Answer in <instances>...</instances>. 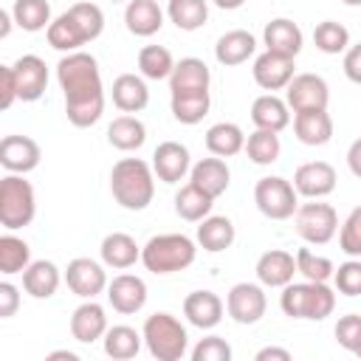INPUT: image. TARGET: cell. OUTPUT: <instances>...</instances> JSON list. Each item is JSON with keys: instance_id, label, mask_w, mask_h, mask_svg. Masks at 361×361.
Listing matches in <instances>:
<instances>
[{"instance_id": "17", "label": "cell", "mask_w": 361, "mask_h": 361, "mask_svg": "<svg viewBox=\"0 0 361 361\" xmlns=\"http://www.w3.org/2000/svg\"><path fill=\"white\" fill-rule=\"evenodd\" d=\"M223 299L214 290H192L183 299V316L197 330H214L223 322Z\"/></svg>"}, {"instance_id": "2", "label": "cell", "mask_w": 361, "mask_h": 361, "mask_svg": "<svg viewBox=\"0 0 361 361\" xmlns=\"http://www.w3.org/2000/svg\"><path fill=\"white\" fill-rule=\"evenodd\" d=\"M110 195L127 212H144L155 197L152 164L141 158H121L110 169Z\"/></svg>"}, {"instance_id": "40", "label": "cell", "mask_w": 361, "mask_h": 361, "mask_svg": "<svg viewBox=\"0 0 361 361\" xmlns=\"http://www.w3.org/2000/svg\"><path fill=\"white\" fill-rule=\"evenodd\" d=\"M166 17L180 31H197L209 20V3L206 0H169L166 3Z\"/></svg>"}, {"instance_id": "22", "label": "cell", "mask_w": 361, "mask_h": 361, "mask_svg": "<svg viewBox=\"0 0 361 361\" xmlns=\"http://www.w3.org/2000/svg\"><path fill=\"white\" fill-rule=\"evenodd\" d=\"M189 180L217 200L228 189V183H231V169H228V164L220 155H209V158H200L197 164H192Z\"/></svg>"}, {"instance_id": "23", "label": "cell", "mask_w": 361, "mask_h": 361, "mask_svg": "<svg viewBox=\"0 0 361 361\" xmlns=\"http://www.w3.org/2000/svg\"><path fill=\"white\" fill-rule=\"evenodd\" d=\"M99 254H102V262H104L107 268L127 271V268H133V265L141 259V245H138L135 237H130L127 231H110V234L102 240Z\"/></svg>"}, {"instance_id": "56", "label": "cell", "mask_w": 361, "mask_h": 361, "mask_svg": "<svg viewBox=\"0 0 361 361\" xmlns=\"http://www.w3.org/2000/svg\"><path fill=\"white\" fill-rule=\"evenodd\" d=\"M48 358L54 361V358H68V361H79V355L76 353H71V350H54V353H48Z\"/></svg>"}, {"instance_id": "6", "label": "cell", "mask_w": 361, "mask_h": 361, "mask_svg": "<svg viewBox=\"0 0 361 361\" xmlns=\"http://www.w3.org/2000/svg\"><path fill=\"white\" fill-rule=\"evenodd\" d=\"M37 214V195H34V186L17 175V172H8L3 180H0V226L6 231H17V228H25Z\"/></svg>"}, {"instance_id": "55", "label": "cell", "mask_w": 361, "mask_h": 361, "mask_svg": "<svg viewBox=\"0 0 361 361\" xmlns=\"http://www.w3.org/2000/svg\"><path fill=\"white\" fill-rule=\"evenodd\" d=\"M11 23H14L11 8H8V11H0V37H3V39H6V37H8V31H11Z\"/></svg>"}, {"instance_id": "31", "label": "cell", "mask_w": 361, "mask_h": 361, "mask_svg": "<svg viewBox=\"0 0 361 361\" xmlns=\"http://www.w3.org/2000/svg\"><path fill=\"white\" fill-rule=\"evenodd\" d=\"M234 237H237V228H234V223H231L228 217H223V214H209V217L200 220L195 240H197V245H200L203 251L220 254V251H226V248L234 245Z\"/></svg>"}, {"instance_id": "28", "label": "cell", "mask_w": 361, "mask_h": 361, "mask_svg": "<svg viewBox=\"0 0 361 361\" xmlns=\"http://www.w3.org/2000/svg\"><path fill=\"white\" fill-rule=\"evenodd\" d=\"M293 133L305 147H324L333 138V118L327 110L293 113Z\"/></svg>"}, {"instance_id": "12", "label": "cell", "mask_w": 361, "mask_h": 361, "mask_svg": "<svg viewBox=\"0 0 361 361\" xmlns=\"http://www.w3.org/2000/svg\"><path fill=\"white\" fill-rule=\"evenodd\" d=\"M336 169L333 164L327 161H307L302 166H296L293 172V186L299 192V197H307V200H322L327 197L333 189H336Z\"/></svg>"}, {"instance_id": "11", "label": "cell", "mask_w": 361, "mask_h": 361, "mask_svg": "<svg viewBox=\"0 0 361 361\" xmlns=\"http://www.w3.org/2000/svg\"><path fill=\"white\" fill-rule=\"evenodd\" d=\"M65 285L79 299H96L102 290H107V274L104 265L90 257H76L65 268Z\"/></svg>"}, {"instance_id": "47", "label": "cell", "mask_w": 361, "mask_h": 361, "mask_svg": "<svg viewBox=\"0 0 361 361\" xmlns=\"http://www.w3.org/2000/svg\"><path fill=\"white\" fill-rule=\"evenodd\" d=\"M338 248L347 254V257H361V206H355L341 228H338Z\"/></svg>"}, {"instance_id": "7", "label": "cell", "mask_w": 361, "mask_h": 361, "mask_svg": "<svg viewBox=\"0 0 361 361\" xmlns=\"http://www.w3.org/2000/svg\"><path fill=\"white\" fill-rule=\"evenodd\" d=\"M254 203L268 220H288L299 209V192L293 180L282 175H265L254 186Z\"/></svg>"}, {"instance_id": "45", "label": "cell", "mask_w": 361, "mask_h": 361, "mask_svg": "<svg viewBox=\"0 0 361 361\" xmlns=\"http://www.w3.org/2000/svg\"><path fill=\"white\" fill-rule=\"evenodd\" d=\"M296 271H299L305 279H310V282H327V279H333L336 265H333L330 257L313 254L310 248H299V251H296Z\"/></svg>"}, {"instance_id": "50", "label": "cell", "mask_w": 361, "mask_h": 361, "mask_svg": "<svg viewBox=\"0 0 361 361\" xmlns=\"http://www.w3.org/2000/svg\"><path fill=\"white\" fill-rule=\"evenodd\" d=\"M17 99H20V87H17L14 68H11V65H3V68H0V107L8 110Z\"/></svg>"}, {"instance_id": "21", "label": "cell", "mask_w": 361, "mask_h": 361, "mask_svg": "<svg viewBox=\"0 0 361 361\" xmlns=\"http://www.w3.org/2000/svg\"><path fill=\"white\" fill-rule=\"evenodd\" d=\"M11 68H14V76H17L20 99H23V102H37V99H42V93H45V87H48V65H45L37 54H23Z\"/></svg>"}, {"instance_id": "33", "label": "cell", "mask_w": 361, "mask_h": 361, "mask_svg": "<svg viewBox=\"0 0 361 361\" xmlns=\"http://www.w3.org/2000/svg\"><path fill=\"white\" fill-rule=\"evenodd\" d=\"M107 141H110V147H116V149H121V152H135V149H141L144 141H147V127H144V121L135 118L133 113H124V116H118V118L110 121V127H107Z\"/></svg>"}, {"instance_id": "4", "label": "cell", "mask_w": 361, "mask_h": 361, "mask_svg": "<svg viewBox=\"0 0 361 361\" xmlns=\"http://www.w3.org/2000/svg\"><path fill=\"white\" fill-rule=\"evenodd\" d=\"M279 307L290 319L322 322L336 310V290L327 282H288L279 293Z\"/></svg>"}, {"instance_id": "15", "label": "cell", "mask_w": 361, "mask_h": 361, "mask_svg": "<svg viewBox=\"0 0 361 361\" xmlns=\"http://www.w3.org/2000/svg\"><path fill=\"white\" fill-rule=\"evenodd\" d=\"M152 172L164 183H178L192 172L189 149L180 141H161L152 152Z\"/></svg>"}, {"instance_id": "36", "label": "cell", "mask_w": 361, "mask_h": 361, "mask_svg": "<svg viewBox=\"0 0 361 361\" xmlns=\"http://www.w3.org/2000/svg\"><path fill=\"white\" fill-rule=\"evenodd\" d=\"M169 107H172V116L175 121L180 124H200L212 107V96L209 90H197V93H172L169 99Z\"/></svg>"}, {"instance_id": "8", "label": "cell", "mask_w": 361, "mask_h": 361, "mask_svg": "<svg viewBox=\"0 0 361 361\" xmlns=\"http://www.w3.org/2000/svg\"><path fill=\"white\" fill-rule=\"evenodd\" d=\"M293 226L305 243L324 245L338 234V214L324 200H307V203H299L293 214Z\"/></svg>"}, {"instance_id": "37", "label": "cell", "mask_w": 361, "mask_h": 361, "mask_svg": "<svg viewBox=\"0 0 361 361\" xmlns=\"http://www.w3.org/2000/svg\"><path fill=\"white\" fill-rule=\"evenodd\" d=\"M11 14H14V25L28 31V34L45 31L51 25V20H54L48 0H14Z\"/></svg>"}, {"instance_id": "54", "label": "cell", "mask_w": 361, "mask_h": 361, "mask_svg": "<svg viewBox=\"0 0 361 361\" xmlns=\"http://www.w3.org/2000/svg\"><path fill=\"white\" fill-rule=\"evenodd\" d=\"M347 166H350V172L355 178H361V138H355L350 144V149H347Z\"/></svg>"}, {"instance_id": "58", "label": "cell", "mask_w": 361, "mask_h": 361, "mask_svg": "<svg viewBox=\"0 0 361 361\" xmlns=\"http://www.w3.org/2000/svg\"><path fill=\"white\" fill-rule=\"evenodd\" d=\"M353 355H358V358H361V336H358V344H355V350H353Z\"/></svg>"}, {"instance_id": "39", "label": "cell", "mask_w": 361, "mask_h": 361, "mask_svg": "<svg viewBox=\"0 0 361 361\" xmlns=\"http://www.w3.org/2000/svg\"><path fill=\"white\" fill-rule=\"evenodd\" d=\"M31 265V248L23 237L6 231L0 237V274L3 276H14V274H23L25 268Z\"/></svg>"}, {"instance_id": "9", "label": "cell", "mask_w": 361, "mask_h": 361, "mask_svg": "<svg viewBox=\"0 0 361 361\" xmlns=\"http://www.w3.org/2000/svg\"><path fill=\"white\" fill-rule=\"evenodd\" d=\"M268 310V296L257 282H237L226 293V313L237 324H257Z\"/></svg>"}, {"instance_id": "44", "label": "cell", "mask_w": 361, "mask_h": 361, "mask_svg": "<svg viewBox=\"0 0 361 361\" xmlns=\"http://www.w3.org/2000/svg\"><path fill=\"white\" fill-rule=\"evenodd\" d=\"M68 14H71L73 23L79 25L85 42H93V39L102 37V31H104V11H102L96 3H87V0L73 3V6L68 8Z\"/></svg>"}, {"instance_id": "26", "label": "cell", "mask_w": 361, "mask_h": 361, "mask_svg": "<svg viewBox=\"0 0 361 361\" xmlns=\"http://www.w3.org/2000/svg\"><path fill=\"white\" fill-rule=\"evenodd\" d=\"M251 121H254L257 130L282 133L290 124V107L276 93H262L251 102Z\"/></svg>"}, {"instance_id": "60", "label": "cell", "mask_w": 361, "mask_h": 361, "mask_svg": "<svg viewBox=\"0 0 361 361\" xmlns=\"http://www.w3.org/2000/svg\"><path fill=\"white\" fill-rule=\"evenodd\" d=\"M113 3H124V0H113Z\"/></svg>"}, {"instance_id": "27", "label": "cell", "mask_w": 361, "mask_h": 361, "mask_svg": "<svg viewBox=\"0 0 361 361\" xmlns=\"http://www.w3.org/2000/svg\"><path fill=\"white\" fill-rule=\"evenodd\" d=\"M209 85H212V73L203 59L183 56L180 62H175V71L169 76V93H197V90H209Z\"/></svg>"}, {"instance_id": "57", "label": "cell", "mask_w": 361, "mask_h": 361, "mask_svg": "<svg viewBox=\"0 0 361 361\" xmlns=\"http://www.w3.org/2000/svg\"><path fill=\"white\" fill-rule=\"evenodd\" d=\"M245 0H214V6L217 8H226V11H234V8H240Z\"/></svg>"}, {"instance_id": "43", "label": "cell", "mask_w": 361, "mask_h": 361, "mask_svg": "<svg viewBox=\"0 0 361 361\" xmlns=\"http://www.w3.org/2000/svg\"><path fill=\"white\" fill-rule=\"evenodd\" d=\"M313 45L322 51V54H344L350 48V31L336 23V20H322L316 28H313Z\"/></svg>"}, {"instance_id": "29", "label": "cell", "mask_w": 361, "mask_h": 361, "mask_svg": "<svg viewBox=\"0 0 361 361\" xmlns=\"http://www.w3.org/2000/svg\"><path fill=\"white\" fill-rule=\"evenodd\" d=\"M124 25L135 37H152L164 28V11L158 0H127Z\"/></svg>"}, {"instance_id": "38", "label": "cell", "mask_w": 361, "mask_h": 361, "mask_svg": "<svg viewBox=\"0 0 361 361\" xmlns=\"http://www.w3.org/2000/svg\"><path fill=\"white\" fill-rule=\"evenodd\" d=\"M45 37H48V45L62 51V54H71V51H79L82 45H87L79 25L73 23V17L68 11H62L59 17L51 20V25L45 28Z\"/></svg>"}, {"instance_id": "51", "label": "cell", "mask_w": 361, "mask_h": 361, "mask_svg": "<svg viewBox=\"0 0 361 361\" xmlns=\"http://www.w3.org/2000/svg\"><path fill=\"white\" fill-rule=\"evenodd\" d=\"M17 307H20V288L3 279L0 282V319H11Z\"/></svg>"}, {"instance_id": "5", "label": "cell", "mask_w": 361, "mask_h": 361, "mask_svg": "<svg viewBox=\"0 0 361 361\" xmlns=\"http://www.w3.org/2000/svg\"><path fill=\"white\" fill-rule=\"evenodd\" d=\"M141 333H144V344H147L149 355L158 358V361H180L189 353L186 327L172 313L161 310V313L147 316Z\"/></svg>"}, {"instance_id": "3", "label": "cell", "mask_w": 361, "mask_h": 361, "mask_svg": "<svg viewBox=\"0 0 361 361\" xmlns=\"http://www.w3.org/2000/svg\"><path fill=\"white\" fill-rule=\"evenodd\" d=\"M197 257V240L186 234H155L141 245V262L149 274L166 276L186 271Z\"/></svg>"}, {"instance_id": "18", "label": "cell", "mask_w": 361, "mask_h": 361, "mask_svg": "<svg viewBox=\"0 0 361 361\" xmlns=\"http://www.w3.org/2000/svg\"><path fill=\"white\" fill-rule=\"evenodd\" d=\"M254 271H257V279H259L262 288H285L299 274L296 271V257L290 251H282V248H271V251L259 254Z\"/></svg>"}, {"instance_id": "14", "label": "cell", "mask_w": 361, "mask_h": 361, "mask_svg": "<svg viewBox=\"0 0 361 361\" xmlns=\"http://www.w3.org/2000/svg\"><path fill=\"white\" fill-rule=\"evenodd\" d=\"M39 158L42 149L31 135H6L0 141V164L6 172H17V175L34 172L39 166Z\"/></svg>"}, {"instance_id": "20", "label": "cell", "mask_w": 361, "mask_h": 361, "mask_svg": "<svg viewBox=\"0 0 361 361\" xmlns=\"http://www.w3.org/2000/svg\"><path fill=\"white\" fill-rule=\"evenodd\" d=\"M262 42H265V51H274V54H282V56H299L302 45H305V34L302 28L288 20V17H274L265 23L262 28Z\"/></svg>"}, {"instance_id": "42", "label": "cell", "mask_w": 361, "mask_h": 361, "mask_svg": "<svg viewBox=\"0 0 361 361\" xmlns=\"http://www.w3.org/2000/svg\"><path fill=\"white\" fill-rule=\"evenodd\" d=\"M251 164L257 166H271L274 161H279V152H282V141H279V133H271V130H254L248 138H245V149H243Z\"/></svg>"}, {"instance_id": "53", "label": "cell", "mask_w": 361, "mask_h": 361, "mask_svg": "<svg viewBox=\"0 0 361 361\" xmlns=\"http://www.w3.org/2000/svg\"><path fill=\"white\" fill-rule=\"evenodd\" d=\"M254 358L257 361H290V350H285V347H262Z\"/></svg>"}, {"instance_id": "35", "label": "cell", "mask_w": 361, "mask_h": 361, "mask_svg": "<svg viewBox=\"0 0 361 361\" xmlns=\"http://www.w3.org/2000/svg\"><path fill=\"white\" fill-rule=\"evenodd\" d=\"M102 344H104V353H107L110 358L127 361V358H135V355L141 353L144 333H138V330L130 327V324H113V327H107Z\"/></svg>"}, {"instance_id": "46", "label": "cell", "mask_w": 361, "mask_h": 361, "mask_svg": "<svg viewBox=\"0 0 361 361\" xmlns=\"http://www.w3.org/2000/svg\"><path fill=\"white\" fill-rule=\"evenodd\" d=\"M336 290L341 296H361V257H350L333 271Z\"/></svg>"}, {"instance_id": "41", "label": "cell", "mask_w": 361, "mask_h": 361, "mask_svg": "<svg viewBox=\"0 0 361 361\" xmlns=\"http://www.w3.org/2000/svg\"><path fill=\"white\" fill-rule=\"evenodd\" d=\"M172 71H175V59H172L169 48H164V45H144L138 51V73L144 79L161 82V79H169Z\"/></svg>"}, {"instance_id": "52", "label": "cell", "mask_w": 361, "mask_h": 361, "mask_svg": "<svg viewBox=\"0 0 361 361\" xmlns=\"http://www.w3.org/2000/svg\"><path fill=\"white\" fill-rule=\"evenodd\" d=\"M341 68H344V76H347L353 85H361V42H355V45H350V48L344 51Z\"/></svg>"}, {"instance_id": "59", "label": "cell", "mask_w": 361, "mask_h": 361, "mask_svg": "<svg viewBox=\"0 0 361 361\" xmlns=\"http://www.w3.org/2000/svg\"><path fill=\"white\" fill-rule=\"evenodd\" d=\"M344 6H361V0H341Z\"/></svg>"}, {"instance_id": "25", "label": "cell", "mask_w": 361, "mask_h": 361, "mask_svg": "<svg viewBox=\"0 0 361 361\" xmlns=\"http://www.w3.org/2000/svg\"><path fill=\"white\" fill-rule=\"evenodd\" d=\"M113 104L121 113H141L149 104V87L141 73H121L113 79Z\"/></svg>"}, {"instance_id": "24", "label": "cell", "mask_w": 361, "mask_h": 361, "mask_svg": "<svg viewBox=\"0 0 361 361\" xmlns=\"http://www.w3.org/2000/svg\"><path fill=\"white\" fill-rule=\"evenodd\" d=\"M254 54H257V39H254V34L245 31V28H231V31H226V34L217 39V45H214V59H217L220 65H226V68L243 65V62H248Z\"/></svg>"}, {"instance_id": "48", "label": "cell", "mask_w": 361, "mask_h": 361, "mask_svg": "<svg viewBox=\"0 0 361 361\" xmlns=\"http://www.w3.org/2000/svg\"><path fill=\"white\" fill-rule=\"evenodd\" d=\"M231 344L220 336H206L192 347V361H228Z\"/></svg>"}, {"instance_id": "32", "label": "cell", "mask_w": 361, "mask_h": 361, "mask_svg": "<svg viewBox=\"0 0 361 361\" xmlns=\"http://www.w3.org/2000/svg\"><path fill=\"white\" fill-rule=\"evenodd\" d=\"M206 149L209 155H220V158H231L237 152L245 149V133L240 124L234 121H217L206 130Z\"/></svg>"}, {"instance_id": "30", "label": "cell", "mask_w": 361, "mask_h": 361, "mask_svg": "<svg viewBox=\"0 0 361 361\" xmlns=\"http://www.w3.org/2000/svg\"><path fill=\"white\" fill-rule=\"evenodd\" d=\"M59 282H62V274L51 259H31V265L23 271V290L31 299H51Z\"/></svg>"}, {"instance_id": "1", "label": "cell", "mask_w": 361, "mask_h": 361, "mask_svg": "<svg viewBox=\"0 0 361 361\" xmlns=\"http://www.w3.org/2000/svg\"><path fill=\"white\" fill-rule=\"evenodd\" d=\"M56 82L65 93V116L73 127H93L104 113V85L93 54L71 51L56 62Z\"/></svg>"}, {"instance_id": "16", "label": "cell", "mask_w": 361, "mask_h": 361, "mask_svg": "<svg viewBox=\"0 0 361 361\" xmlns=\"http://www.w3.org/2000/svg\"><path fill=\"white\" fill-rule=\"evenodd\" d=\"M107 302L116 313L133 316L147 305V282L135 274H118L107 282Z\"/></svg>"}, {"instance_id": "19", "label": "cell", "mask_w": 361, "mask_h": 361, "mask_svg": "<svg viewBox=\"0 0 361 361\" xmlns=\"http://www.w3.org/2000/svg\"><path fill=\"white\" fill-rule=\"evenodd\" d=\"M107 313L96 299H85L73 313H71V336L79 344H93L104 338L107 333Z\"/></svg>"}, {"instance_id": "34", "label": "cell", "mask_w": 361, "mask_h": 361, "mask_svg": "<svg viewBox=\"0 0 361 361\" xmlns=\"http://www.w3.org/2000/svg\"><path fill=\"white\" fill-rule=\"evenodd\" d=\"M212 206H214V197L209 192H203L200 186H195L192 180L186 186H180L175 195V214L186 223H200L203 217L212 214Z\"/></svg>"}, {"instance_id": "10", "label": "cell", "mask_w": 361, "mask_h": 361, "mask_svg": "<svg viewBox=\"0 0 361 361\" xmlns=\"http://www.w3.org/2000/svg\"><path fill=\"white\" fill-rule=\"evenodd\" d=\"M285 102L293 113L302 110H327L330 87L319 73H296L285 87Z\"/></svg>"}, {"instance_id": "13", "label": "cell", "mask_w": 361, "mask_h": 361, "mask_svg": "<svg viewBox=\"0 0 361 361\" xmlns=\"http://www.w3.org/2000/svg\"><path fill=\"white\" fill-rule=\"evenodd\" d=\"M293 68H296V65H293V56H282V54H274V51H262V54L254 59L251 73H254V82H257L262 90L274 93V90H285V87H288V82L296 76Z\"/></svg>"}, {"instance_id": "49", "label": "cell", "mask_w": 361, "mask_h": 361, "mask_svg": "<svg viewBox=\"0 0 361 361\" xmlns=\"http://www.w3.org/2000/svg\"><path fill=\"white\" fill-rule=\"evenodd\" d=\"M336 341L347 350V353H353L355 350V344H358V336H361V316L358 313H347V316H341L338 322H336Z\"/></svg>"}]
</instances>
